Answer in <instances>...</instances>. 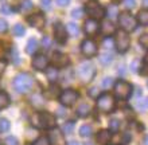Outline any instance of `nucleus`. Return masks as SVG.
Segmentation results:
<instances>
[{
    "instance_id": "obj_27",
    "label": "nucleus",
    "mask_w": 148,
    "mask_h": 145,
    "mask_svg": "<svg viewBox=\"0 0 148 145\" xmlns=\"http://www.w3.org/2000/svg\"><path fill=\"white\" fill-rule=\"evenodd\" d=\"M66 28H67V32L73 36H78V34H79V28H78V26L75 23H67Z\"/></svg>"
},
{
    "instance_id": "obj_53",
    "label": "nucleus",
    "mask_w": 148,
    "mask_h": 145,
    "mask_svg": "<svg viewBox=\"0 0 148 145\" xmlns=\"http://www.w3.org/2000/svg\"><path fill=\"white\" fill-rule=\"evenodd\" d=\"M144 108H148V98L145 99V102H144Z\"/></svg>"
},
{
    "instance_id": "obj_55",
    "label": "nucleus",
    "mask_w": 148,
    "mask_h": 145,
    "mask_svg": "<svg viewBox=\"0 0 148 145\" xmlns=\"http://www.w3.org/2000/svg\"><path fill=\"white\" fill-rule=\"evenodd\" d=\"M113 1H119V0H113Z\"/></svg>"
},
{
    "instance_id": "obj_20",
    "label": "nucleus",
    "mask_w": 148,
    "mask_h": 145,
    "mask_svg": "<svg viewBox=\"0 0 148 145\" xmlns=\"http://www.w3.org/2000/svg\"><path fill=\"white\" fill-rule=\"evenodd\" d=\"M90 114V106L88 103H81V105L77 108V116L78 117H88Z\"/></svg>"
},
{
    "instance_id": "obj_47",
    "label": "nucleus",
    "mask_w": 148,
    "mask_h": 145,
    "mask_svg": "<svg viewBox=\"0 0 148 145\" xmlns=\"http://www.w3.org/2000/svg\"><path fill=\"white\" fill-rule=\"evenodd\" d=\"M5 67H7V62H5L4 59H0V75H1V74L4 73Z\"/></svg>"
},
{
    "instance_id": "obj_15",
    "label": "nucleus",
    "mask_w": 148,
    "mask_h": 145,
    "mask_svg": "<svg viewBox=\"0 0 148 145\" xmlns=\"http://www.w3.org/2000/svg\"><path fill=\"white\" fill-rule=\"evenodd\" d=\"M84 28H85V32L88 34V35H94V34H97L98 28H100V24H98V22L96 19H88L85 22V26H84Z\"/></svg>"
},
{
    "instance_id": "obj_48",
    "label": "nucleus",
    "mask_w": 148,
    "mask_h": 145,
    "mask_svg": "<svg viewBox=\"0 0 148 145\" xmlns=\"http://www.w3.org/2000/svg\"><path fill=\"white\" fill-rule=\"evenodd\" d=\"M69 3H70V0H57V4L59 7H66L69 5Z\"/></svg>"
},
{
    "instance_id": "obj_11",
    "label": "nucleus",
    "mask_w": 148,
    "mask_h": 145,
    "mask_svg": "<svg viewBox=\"0 0 148 145\" xmlns=\"http://www.w3.org/2000/svg\"><path fill=\"white\" fill-rule=\"evenodd\" d=\"M54 36H55V40H57L58 43H61V44L66 43L67 31H66V27H65L62 23H57L54 26Z\"/></svg>"
},
{
    "instance_id": "obj_37",
    "label": "nucleus",
    "mask_w": 148,
    "mask_h": 145,
    "mask_svg": "<svg viewBox=\"0 0 148 145\" xmlns=\"http://www.w3.org/2000/svg\"><path fill=\"white\" fill-rule=\"evenodd\" d=\"M0 11H1V14H4V15H10L12 12V8L10 7V4H1Z\"/></svg>"
},
{
    "instance_id": "obj_6",
    "label": "nucleus",
    "mask_w": 148,
    "mask_h": 145,
    "mask_svg": "<svg viewBox=\"0 0 148 145\" xmlns=\"http://www.w3.org/2000/svg\"><path fill=\"white\" fill-rule=\"evenodd\" d=\"M132 94V85L127 81H117L114 83V95L119 99H128Z\"/></svg>"
},
{
    "instance_id": "obj_23",
    "label": "nucleus",
    "mask_w": 148,
    "mask_h": 145,
    "mask_svg": "<svg viewBox=\"0 0 148 145\" xmlns=\"http://www.w3.org/2000/svg\"><path fill=\"white\" fill-rule=\"evenodd\" d=\"M106 14H108V16H109V19H116L117 15L120 14V12H119V7H117L116 4H112V5H109V7H108Z\"/></svg>"
},
{
    "instance_id": "obj_43",
    "label": "nucleus",
    "mask_w": 148,
    "mask_h": 145,
    "mask_svg": "<svg viewBox=\"0 0 148 145\" xmlns=\"http://www.w3.org/2000/svg\"><path fill=\"white\" fill-rule=\"evenodd\" d=\"M8 30V23L4 19H0V32H5Z\"/></svg>"
},
{
    "instance_id": "obj_21",
    "label": "nucleus",
    "mask_w": 148,
    "mask_h": 145,
    "mask_svg": "<svg viewBox=\"0 0 148 145\" xmlns=\"http://www.w3.org/2000/svg\"><path fill=\"white\" fill-rule=\"evenodd\" d=\"M137 23H140L141 26H148V10L144 8L137 14Z\"/></svg>"
},
{
    "instance_id": "obj_29",
    "label": "nucleus",
    "mask_w": 148,
    "mask_h": 145,
    "mask_svg": "<svg viewBox=\"0 0 148 145\" xmlns=\"http://www.w3.org/2000/svg\"><path fill=\"white\" fill-rule=\"evenodd\" d=\"M12 32H14V35L15 36H23L24 32H26V30H24V27L22 26V24H15L14 26V28H12Z\"/></svg>"
},
{
    "instance_id": "obj_26",
    "label": "nucleus",
    "mask_w": 148,
    "mask_h": 145,
    "mask_svg": "<svg viewBox=\"0 0 148 145\" xmlns=\"http://www.w3.org/2000/svg\"><path fill=\"white\" fill-rule=\"evenodd\" d=\"M98 59H100V62H101L102 65H109L113 61V55L109 54V52H104V54H101L98 57Z\"/></svg>"
},
{
    "instance_id": "obj_38",
    "label": "nucleus",
    "mask_w": 148,
    "mask_h": 145,
    "mask_svg": "<svg viewBox=\"0 0 148 145\" xmlns=\"http://www.w3.org/2000/svg\"><path fill=\"white\" fill-rule=\"evenodd\" d=\"M5 144L7 145H19V141H18V138L15 136H8L5 138Z\"/></svg>"
},
{
    "instance_id": "obj_25",
    "label": "nucleus",
    "mask_w": 148,
    "mask_h": 145,
    "mask_svg": "<svg viewBox=\"0 0 148 145\" xmlns=\"http://www.w3.org/2000/svg\"><path fill=\"white\" fill-rule=\"evenodd\" d=\"M32 101V105L35 106V108H38V109H42L43 106H45V99L42 98V95H34V97L31 98Z\"/></svg>"
},
{
    "instance_id": "obj_8",
    "label": "nucleus",
    "mask_w": 148,
    "mask_h": 145,
    "mask_svg": "<svg viewBox=\"0 0 148 145\" xmlns=\"http://www.w3.org/2000/svg\"><path fill=\"white\" fill-rule=\"evenodd\" d=\"M78 97H79V94H78L75 90H73V89H66V90H63L61 94H59V102H61V105L62 106H66V108H69V106H73L75 102H77Z\"/></svg>"
},
{
    "instance_id": "obj_39",
    "label": "nucleus",
    "mask_w": 148,
    "mask_h": 145,
    "mask_svg": "<svg viewBox=\"0 0 148 145\" xmlns=\"http://www.w3.org/2000/svg\"><path fill=\"white\" fill-rule=\"evenodd\" d=\"M139 43H140L143 47L148 48V34H144V35L140 36V39H139Z\"/></svg>"
},
{
    "instance_id": "obj_36",
    "label": "nucleus",
    "mask_w": 148,
    "mask_h": 145,
    "mask_svg": "<svg viewBox=\"0 0 148 145\" xmlns=\"http://www.w3.org/2000/svg\"><path fill=\"white\" fill-rule=\"evenodd\" d=\"M82 15H84V10H82V8H75V10H73V12H71V16H73L74 19H81Z\"/></svg>"
},
{
    "instance_id": "obj_45",
    "label": "nucleus",
    "mask_w": 148,
    "mask_h": 145,
    "mask_svg": "<svg viewBox=\"0 0 148 145\" xmlns=\"http://www.w3.org/2000/svg\"><path fill=\"white\" fill-rule=\"evenodd\" d=\"M12 52H14V63L15 65H18V63L20 62V59H19V54H18V50H16V47H12Z\"/></svg>"
},
{
    "instance_id": "obj_32",
    "label": "nucleus",
    "mask_w": 148,
    "mask_h": 145,
    "mask_svg": "<svg viewBox=\"0 0 148 145\" xmlns=\"http://www.w3.org/2000/svg\"><path fill=\"white\" fill-rule=\"evenodd\" d=\"M10 126H11V124H10V121H8L7 118H1V120H0V132H1V133L8 132V130H10Z\"/></svg>"
},
{
    "instance_id": "obj_28",
    "label": "nucleus",
    "mask_w": 148,
    "mask_h": 145,
    "mask_svg": "<svg viewBox=\"0 0 148 145\" xmlns=\"http://www.w3.org/2000/svg\"><path fill=\"white\" fill-rule=\"evenodd\" d=\"M59 94H61V93H59L58 86H50L46 90V95L49 98H54V97H57V95L59 97Z\"/></svg>"
},
{
    "instance_id": "obj_16",
    "label": "nucleus",
    "mask_w": 148,
    "mask_h": 145,
    "mask_svg": "<svg viewBox=\"0 0 148 145\" xmlns=\"http://www.w3.org/2000/svg\"><path fill=\"white\" fill-rule=\"evenodd\" d=\"M100 31H101L104 35L110 36L112 34H114V32H116V27L113 26L112 22L106 20V22H102V24L100 26Z\"/></svg>"
},
{
    "instance_id": "obj_41",
    "label": "nucleus",
    "mask_w": 148,
    "mask_h": 145,
    "mask_svg": "<svg viewBox=\"0 0 148 145\" xmlns=\"http://www.w3.org/2000/svg\"><path fill=\"white\" fill-rule=\"evenodd\" d=\"M124 7L128 10H132L136 7V1L135 0H124Z\"/></svg>"
},
{
    "instance_id": "obj_14",
    "label": "nucleus",
    "mask_w": 148,
    "mask_h": 145,
    "mask_svg": "<svg viewBox=\"0 0 148 145\" xmlns=\"http://www.w3.org/2000/svg\"><path fill=\"white\" fill-rule=\"evenodd\" d=\"M53 63H54L55 67H65L69 63V58H67L66 54H62V52H54L53 54Z\"/></svg>"
},
{
    "instance_id": "obj_4",
    "label": "nucleus",
    "mask_w": 148,
    "mask_h": 145,
    "mask_svg": "<svg viewBox=\"0 0 148 145\" xmlns=\"http://www.w3.org/2000/svg\"><path fill=\"white\" fill-rule=\"evenodd\" d=\"M85 11L88 12V15H89L92 19H96V20L104 19V16L106 15L104 7H102L98 1H96V0H89V1L86 3Z\"/></svg>"
},
{
    "instance_id": "obj_12",
    "label": "nucleus",
    "mask_w": 148,
    "mask_h": 145,
    "mask_svg": "<svg viewBox=\"0 0 148 145\" xmlns=\"http://www.w3.org/2000/svg\"><path fill=\"white\" fill-rule=\"evenodd\" d=\"M49 66V59H47L46 55L43 54H38L34 57L32 59V67L38 71H43L46 70V67Z\"/></svg>"
},
{
    "instance_id": "obj_35",
    "label": "nucleus",
    "mask_w": 148,
    "mask_h": 145,
    "mask_svg": "<svg viewBox=\"0 0 148 145\" xmlns=\"http://www.w3.org/2000/svg\"><path fill=\"white\" fill-rule=\"evenodd\" d=\"M110 86H114V82H113L112 78L106 77V78L102 79V87H104V89H109Z\"/></svg>"
},
{
    "instance_id": "obj_5",
    "label": "nucleus",
    "mask_w": 148,
    "mask_h": 145,
    "mask_svg": "<svg viewBox=\"0 0 148 145\" xmlns=\"http://www.w3.org/2000/svg\"><path fill=\"white\" fill-rule=\"evenodd\" d=\"M77 75L84 82H90L94 78V75H96V69L90 62H84L78 66Z\"/></svg>"
},
{
    "instance_id": "obj_51",
    "label": "nucleus",
    "mask_w": 148,
    "mask_h": 145,
    "mask_svg": "<svg viewBox=\"0 0 148 145\" xmlns=\"http://www.w3.org/2000/svg\"><path fill=\"white\" fill-rule=\"evenodd\" d=\"M67 145H79V142H77V141H70Z\"/></svg>"
},
{
    "instance_id": "obj_22",
    "label": "nucleus",
    "mask_w": 148,
    "mask_h": 145,
    "mask_svg": "<svg viewBox=\"0 0 148 145\" xmlns=\"http://www.w3.org/2000/svg\"><path fill=\"white\" fill-rule=\"evenodd\" d=\"M10 95L5 91H0V109H5L7 106H10Z\"/></svg>"
},
{
    "instance_id": "obj_46",
    "label": "nucleus",
    "mask_w": 148,
    "mask_h": 145,
    "mask_svg": "<svg viewBox=\"0 0 148 145\" xmlns=\"http://www.w3.org/2000/svg\"><path fill=\"white\" fill-rule=\"evenodd\" d=\"M89 95H90V97H93V98H97L98 95H100V94H98V89H97V87H92V89L89 90Z\"/></svg>"
},
{
    "instance_id": "obj_1",
    "label": "nucleus",
    "mask_w": 148,
    "mask_h": 145,
    "mask_svg": "<svg viewBox=\"0 0 148 145\" xmlns=\"http://www.w3.org/2000/svg\"><path fill=\"white\" fill-rule=\"evenodd\" d=\"M34 86V78L28 73H20L14 78V89L19 94H27Z\"/></svg>"
},
{
    "instance_id": "obj_2",
    "label": "nucleus",
    "mask_w": 148,
    "mask_h": 145,
    "mask_svg": "<svg viewBox=\"0 0 148 145\" xmlns=\"http://www.w3.org/2000/svg\"><path fill=\"white\" fill-rule=\"evenodd\" d=\"M97 109L102 113H112L114 106H116V101H114V97L109 93H104V94L98 95L97 97Z\"/></svg>"
},
{
    "instance_id": "obj_34",
    "label": "nucleus",
    "mask_w": 148,
    "mask_h": 145,
    "mask_svg": "<svg viewBox=\"0 0 148 145\" xmlns=\"http://www.w3.org/2000/svg\"><path fill=\"white\" fill-rule=\"evenodd\" d=\"M32 8V1L31 0H22V5H20V10L23 12H27Z\"/></svg>"
},
{
    "instance_id": "obj_40",
    "label": "nucleus",
    "mask_w": 148,
    "mask_h": 145,
    "mask_svg": "<svg viewBox=\"0 0 148 145\" xmlns=\"http://www.w3.org/2000/svg\"><path fill=\"white\" fill-rule=\"evenodd\" d=\"M40 5L45 11H49L51 10V0H40Z\"/></svg>"
},
{
    "instance_id": "obj_33",
    "label": "nucleus",
    "mask_w": 148,
    "mask_h": 145,
    "mask_svg": "<svg viewBox=\"0 0 148 145\" xmlns=\"http://www.w3.org/2000/svg\"><path fill=\"white\" fill-rule=\"evenodd\" d=\"M109 130L113 132V133H116L120 130V121L119 120H110L109 121Z\"/></svg>"
},
{
    "instance_id": "obj_54",
    "label": "nucleus",
    "mask_w": 148,
    "mask_h": 145,
    "mask_svg": "<svg viewBox=\"0 0 148 145\" xmlns=\"http://www.w3.org/2000/svg\"><path fill=\"white\" fill-rule=\"evenodd\" d=\"M144 145H148V136L145 137V140H144Z\"/></svg>"
},
{
    "instance_id": "obj_50",
    "label": "nucleus",
    "mask_w": 148,
    "mask_h": 145,
    "mask_svg": "<svg viewBox=\"0 0 148 145\" xmlns=\"http://www.w3.org/2000/svg\"><path fill=\"white\" fill-rule=\"evenodd\" d=\"M141 3H143V7L147 8V10H148V0H143Z\"/></svg>"
},
{
    "instance_id": "obj_49",
    "label": "nucleus",
    "mask_w": 148,
    "mask_h": 145,
    "mask_svg": "<svg viewBox=\"0 0 148 145\" xmlns=\"http://www.w3.org/2000/svg\"><path fill=\"white\" fill-rule=\"evenodd\" d=\"M112 46H113V40L112 39H109V38H108V39L104 40V47H105V48H110Z\"/></svg>"
},
{
    "instance_id": "obj_9",
    "label": "nucleus",
    "mask_w": 148,
    "mask_h": 145,
    "mask_svg": "<svg viewBox=\"0 0 148 145\" xmlns=\"http://www.w3.org/2000/svg\"><path fill=\"white\" fill-rule=\"evenodd\" d=\"M38 122L45 129H53L55 126V116L47 112H42L38 114Z\"/></svg>"
},
{
    "instance_id": "obj_19",
    "label": "nucleus",
    "mask_w": 148,
    "mask_h": 145,
    "mask_svg": "<svg viewBox=\"0 0 148 145\" xmlns=\"http://www.w3.org/2000/svg\"><path fill=\"white\" fill-rule=\"evenodd\" d=\"M38 40L35 38H31V39H28L27 42V46H26V52L30 55H34L38 51Z\"/></svg>"
},
{
    "instance_id": "obj_30",
    "label": "nucleus",
    "mask_w": 148,
    "mask_h": 145,
    "mask_svg": "<svg viewBox=\"0 0 148 145\" xmlns=\"http://www.w3.org/2000/svg\"><path fill=\"white\" fill-rule=\"evenodd\" d=\"M73 130H74V122L73 121L66 122V124L62 126V133L63 134H70V133H73Z\"/></svg>"
},
{
    "instance_id": "obj_42",
    "label": "nucleus",
    "mask_w": 148,
    "mask_h": 145,
    "mask_svg": "<svg viewBox=\"0 0 148 145\" xmlns=\"http://www.w3.org/2000/svg\"><path fill=\"white\" fill-rule=\"evenodd\" d=\"M42 44H43V47H45V48H50V46H51V39L49 38V36H43Z\"/></svg>"
},
{
    "instance_id": "obj_10",
    "label": "nucleus",
    "mask_w": 148,
    "mask_h": 145,
    "mask_svg": "<svg viewBox=\"0 0 148 145\" xmlns=\"http://www.w3.org/2000/svg\"><path fill=\"white\" fill-rule=\"evenodd\" d=\"M81 52L86 58H92V57L97 54V44L92 39H85L81 44Z\"/></svg>"
},
{
    "instance_id": "obj_24",
    "label": "nucleus",
    "mask_w": 148,
    "mask_h": 145,
    "mask_svg": "<svg viewBox=\"0 0 148 145\" xmlns=\"http://www.w3.org/2000/svg\"><path fill=\"white\" fill-rule=\"evenodd\" d=\"M93 133V130H92V126L90 125H82L79 128V136L81 137H90Z\"/></svg>"
},
{
    "instance_id": "obj_56",
    "label": "nucleus",
    "mask_w": 148,
    "mask_h": 145,
    "mask_svg": "<svg viewBox=\"0 0 148 145\" xmlns=\"http://www.w3.org/2000/svg\"><path fill=\"white\" fill-rule=\"evenodd\" d=\"M0 145H1V144H0Z\"/></svg>"
},
{
    "instance_id": "obj_13",
    "label": "nucleus",
    "mask_w": 148,
    "mask_h": 145,
    "mask_svg": "<svg viewBox=\"0 0 148 145\" xmlns=\"http://www.w3.org/2000/svg\"><path fill=\"white\" fill-rule=\"evenodd\" d=\"M27 23L34 28H42L46 23V19H45V15H42V14H34V15L28 16Z\"/></svg>"
},
{
    "instance_id": "obj_18",
    "label": "nucleus",
    "mask_w": 148,
    "mask_h": 145,
    "mask_svg": "<svg viewBox=\"0 0 148 145\" xmlns=\"http://www.w3.org/2000/svg\"><path fill=\"white\" fill-rule=\"evenodd\" d=\"M110 137H112V134L109 133V130H101L97 134V142L100 145H105L109 142Z\"/></svg>"
},
{
    "instance_id": "obj_31",
    "label": "nucleus",
    "mask_w": 148,
    "mask_h": 145,
    "mask_svg": "<svg viewBox=\"0 0 148 145\" xmlns=\"http://www.w3.org/2000/svg\"><path fill=\"white\" fill-rule=\"evenodd\" d=\"M32 145H51V141H50V138L46 137V136H40V137H38L34 141Z\"/></svg>"
},
{
    "instance_id": "obj_17",
    "label": "nucleus",
    "mask_w": 148,
    "mask_h": 145,
    "mask_svg": "<svg viewBox=\"0 0 148 145\" xmlns=\"http://www.w3.org/2000/svg\"><path fill=\"white\" fill-rule=\"evenodd\" d=\"M46 77L47 79H49V82L50 83H54L57 79H58V67H55V66H47L46 67Z\"/></svg>"
},
{
    "instance_id": "obj_3",
    "label": "nucleus",
    "mask_w": 148,
    "mask_h": 145,
    "mask_svg": "<svg viewBox=\"0 0 148 145\" xmlns=\"http://www.w3.org/2000/svg\"><path fill=\"white\" fill-rule=\"evenodd\" d=\"M119 15H120L119 16V24H120L121 30H124L127 32H132L136 30L137 20L132 14H129V12H121Z\"/></svg>"
},
{
    "instance_id": "obj_44",
    "label": "nucleus",
    "mask_w": 148,
    "mask_h": 145,
    "mask_svg": "<svg viewBox=\"0 0 148 145\" xmlns=\"http://www.w3.org/2000/svg\"><path fill=\"white\" fill-rule=\"evenodd\" d=\"M139 65H140V62H139L137 59H135V61L131 63V70H132L133 73H137V70H139Z\"/></svg>"
},
{
    "instance_id": "obj_52",
    "label": "nucleus",
    "mask_w": 148,
    "mask_h": 145,
    "mask_svg": "<svg viewBox=\"0 0 148 145\" xmlns=\"http://www.w3.org/2000/svg\"><path fill=\"white\" fill-rule=\"evenodd\" d=\"M144 62H145V65H148V52L145 54V58H144Z\"/></svg>"
},
{
    "instance_id": "obj_7",
    "label": "nucleus",
    "mask_w": 148,
    "mask_h": 145,
    "mask_svg": "<svg viewBox=\"0 0 148 145\" xmlns=\"http://www.w3.org/2000/svg\"><path fill=\"white\" fill-rule=\"evenodd\" d=\"M114 44H116L119 52H127L131 46V39L128 36V32L124 30L116 32V38H114Z\"/></svg>"
}]
</instances>
